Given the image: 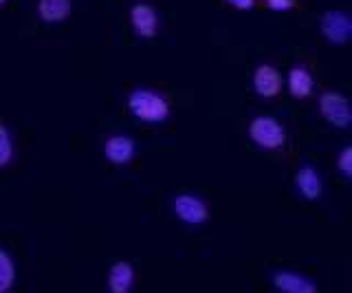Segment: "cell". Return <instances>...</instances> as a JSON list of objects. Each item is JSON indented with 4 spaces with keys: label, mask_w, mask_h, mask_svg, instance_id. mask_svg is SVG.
<instances>
[{
    "label": "cell",
    "mask_w": 352,
    "mask_h": 293,
    "mask_svg": "<svg viewBox=\"0 0 352 293\" xmlns=\"http://www.w3.org/2000/svg\"><path fill=\"white\" fill-rule=\"evenodd\" d=\"M14 161V137L11 130L0 122V168H7Z\"/></svg>",
    "instance_id": "9a60e30c"
},
{
    "label": "cell",
    "mask_w": 352,
    "mask_h": 293,
    "mask_svg": "<svg viewBox=\"0 0 352 293\" xmlns=\"http://www.w3.org/2000/svg\"><path fill=\"white\" fill-rule=\"evenodd\" d=\"M319 31H322V36L330 42V45L335 47H344L350 42L352 38V20L346 12H326L319 20Z\"/></svg>",
    "instance_id": "5b68a950"
},
{
    "label": "cell",
    "mask_w": 352,
    "mask_h": 293,
    "mask_svg": "<svg viewBox=\"0 0 352 293\" xmlns=\"http://www.w3.org/2000/svg\"><path fill=\"white\" fill-rule=\"evenodd\" d=\"M71 12H73L71 0H38V16L49 25L62 23V20L71 16Z\"/></svg>",
    "instance_id": "4fadbf2b"
},
{
    "label": "cell",
    "mask_w": 352,
    "mask_h": 293,
    "mask_svg": "<svg viewBox=\"0 0 352 293\" xmlns=\"http://www.w3.org/2000/svg\"><path fill=\"white\" fill-rule=\"evenodd\" d=\"M137 153V146L128 135H110L104 141V157L115 166H126Z\"/></svg>",
    "instance_id": "30bf717a"
},
{
    "label": "cell",
    "mask_w": 352,
    "mask_h": 293,
    "mask_svg": "<svg viewBox=\"0 0 352 293\" xmlns=\"http://www.w3.org/2000/svg\"><path fill=\"white\" fill-rule=\"evenodd\" d=\"M319 115L324 117V122L333 128L346 130L352 124V113H350V102L344 93L339 91H324L317 100Z\"/></svg>",
    "instance_id": "277c9868"
},
{
    "label": "cell",
    "mask_w": 352,
    "mask_h": 293,
    "mask_svg": "<svg viewBox=\"0 0 352 293\" xmlns=\"http://www.w3.org/2000/svg\"><path fill=\"white\" fill-rule=\"evenodd\" d=\"M271 285L282 293H315L317 282L302 271L295 269H275L271 274Z\"/></svg>",
    "instance_id": "ba28073f"
},
{
    "label": "cell",
    "mask_w": 352,
    "mask_h": 293,
    "mask_svg": "<svg viewBox=\"0 0 352 293\" xmlns=\"http://www.w3.org/2000/svg\"><path fill=\"white\" fill-rule=\"evenodd\" d=\"M293 186H295L297 194L306 201H319L324 194V179L317 172V168L311 164H302L297 168L295 177H293Z\"/></svg>",
    "instance_id": "9c48e42d"
},
{
    "label": "cell",
    "mask_w": 352,
    "mask_h": 293,
    "mask_svg": "<svg viewBox=\"0 0 352 293\" xmlns=\"http://www.w3.org/2000/svg\"><path fill=\"white\" fill-rule=\"evenodd\" d=\"M225 3L238 9V12H251V9L256 7V0H225Z\"/></svg>",
    "instance_id": "ac0fdd59"
},
{
    "label": "cell",
    "mask_w": 352,
    "mask_h": 293,
    "mask_svg": "<svg viewBox=\"0 0 352 293\" xmlns=\"http://www.w3.org/2000/svg\"><path fill=\"white\" fill-rule=\"evenodd\" d=\"M337 168L344 179H352V146H344L337 157Z\"/></svg>",
    "instance_id": "2e32d148"
},
{
    "label": "cell",
    "mask_w": 352,
    "mask_h": 293,
    "mask_svg": "<svg viewBox=\"0 0 352 293\" xmlns=\"http://www.w3.org/2000/svg\"><path fill=\"white\" fill-rule=\"evenodd\" d=\"M264 5H267L271 12H291L295 7V0H264Z\"/></svg>",
    "instance_id": "e0dca14e"
},
{
    "label": "cell",
    "mask_w": 352,
    "mask_h": 293,
    "mask_svg": "<svg viewBox=\"0 0 352 293\" xmlns=\"http://www.w3.org/2000/svg\"><path fill=\"white\" fill-rule=\"evenodd\" d=\"M170 210L176 219L185 223L187 227H203L209 219L207 201L203 197H198V194H190V192L176 194L170 201Z\"/></svg>",
    "instance_id": "3957f363"
},
{
    "label": "cell",
    "mask_w": 352,
    "mask_h": 293,
    "mask_svg": "<svg viewBox=\"0 0 352 293\" xmlns=\"http://www.w3.org/2000/svg\"><path fill=\"white\" fill-rule=\"evenodd\" d=\"M251 84H253V91H256V95H260L262 100H273V97H278L282 93L284 78H282V73L273 67V64L262 62L256 67V71H253Z\"/></svg>",
    "instance_id": "52a82bcc"
},
{
    "label": "cell",
    "mask_w": 352,
    "mask_h": 293,
    "mask_svg": "<svg viewBox=\"0 0 352 293\" xmlns=\"http://www.w3.org/2000/svg\"><path fill=\"white\" fill-rule=\"evenodd\" d=\"M135 285V267L128 260H117L108 269V289L115 293H128Z\"/></svg>",
    "instance_id": "7c38bea8"
},
{
    "label": "cell",
    "mask_w": 352,
    "mask_h": 293,
    "mask_svg": "<svg viewBox=\"0 0 352 293\" xmlns=\"http://www.w3.org/2000/svg\"><path fill=\"white\" fill-rule=\"evenodd\" d=\"M7 3V0H0V5H5Z\"/></svg>",
    "instance_id": "d6986e66"
},
{
    "label": "cell",
    "mask_w": 352,
    "mask_h": 293,
    "mask_svg": "<svg viewBox=\"0 0 352 293\" xmlns=\"http://www.w3.org/2000/svg\"><path fill=\"white\" fill-rule=\"evenodd\" d=\"M16 282V265L3 247H0V293L9 291Z\"/></svg>",
    "instance_id": "5bb4252c"
},
{
    "label": "cell",
    "mask_w": 352,
    "mask_h": 293,
    "mask_svg": "<svg viewBox=\"0 0 352 293\" xmlns=\"http://www.w3.org/2000/svg\"><path fill=\"white\" fill-rule=\"evenodd\" d=\"M128 111L132 117L139 119L141 124L157 126V124L168 122L172 106L163 93L154 91V89H146V86H139V89L130 91V95H128Z\"/></svg>",
    "instance_id": "6da1fadb"
},
{
    "label": "cell",
    "mask_w": 352,
    "mask_h": 293,
    "mask_svg": "<svg viewBox=\"0 0 352 293\" xmlns=\"http://www.w3.org/2000/svg\"><path fill=\"white\" fill-rule=\"evenodd\" d=\"M130 27L135 31V36L150 40L159 34V12L157 7L146 3V0H139L130 7Z\"/></svg>",
    "instance_id": "8992f818"
},
{
    "label": "cell",
    "mask_w": 352,
    "mask_h": 293,
    "mask_svg": "<svg viewBox=\"0 0 352 293\" xmlns=\"http://www.w3.org/2000/svg\"><path fill=\"white\" fill-rule=\"evenodd\" d=\"M284 84L295 100H306V97L311 95L315 89V78L304 64H295V67H291L289 73H286Z\"/></svg>",
    "instance_id": "8fae6325"
},
{
    "label": "cell",
    "mask_w": 352,
    "mask_h": 293,
    "mask_svg": "<svg viewBox=\"0 0 352 293\" xmlns=\"http://www.w3.org/2000/svg\"><path fill=\"white\" fill-rule=\"evenodd\" d=\"M249 139L262 150H282L286 146V128L271 115H256L249 122Z\"/></svg>",
    "instance_id": "7a4b0ae2"
}]
</instances>
